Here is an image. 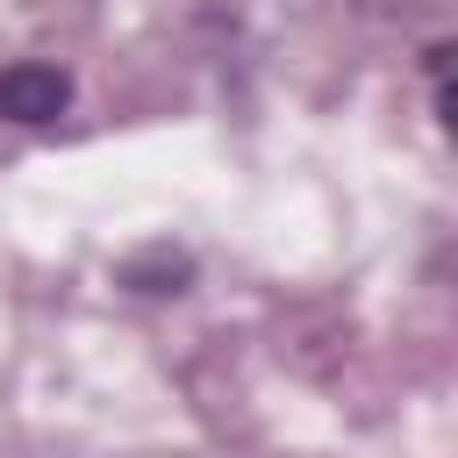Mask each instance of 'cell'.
<instances>
[{"instance_id":"1","label":"cell","mask_w":458,"mask_h":458,"mask_svg":"<svg viewBox=\"0 0 458 458\" xmlns=\"http://www.w3.org/2000/svg\"><path fill=\"white\" fill-rule=\"evenodd\" d=\"M64 107H72V79L57 64L21 57L0 72V122H57Z\"/></svg>"}]
</instances>
